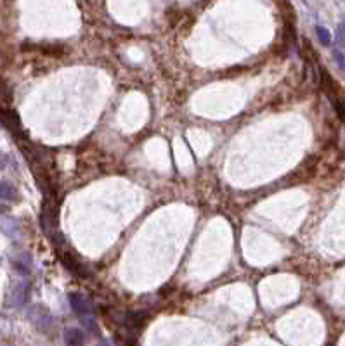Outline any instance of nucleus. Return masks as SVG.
Here are the masks:
<instances>
[{"mask_svg": "<svg viewBox=\"0 0 345 346\" xmlns=\"http://www.w3.org/2000/svg\"><path fill=\"white\" fill-rule=\"evenodd\" d=\"M316 33H318L319 42H321L323 45H330V43H332V35H330V31L326 30V28L318 26V28H316Z\"/></svg>", "mask_w": 345, "mask_h": 346, "instance_id": "nucleus-7", "label": "nucleus"}, {"mask_svg": "<svg viewBox=\"0 0 345 346\" xmlns=\"http://www.w3.org/2000/svg\"><path fill=\"white\" fill-rule=\"evenodd\" d=\"M17 198H19V194L12 184H9V182L0 184V201H17Z\"/></svg>", "mask_w": 345, "mask_h": 346, "instance_id": "nucleus-5", "label": "nucleus"}, {"mask_svg": "<svg viewBox=\"0 0 345 346\" xmlns=\"http://www.w3.org/2000/svg\"><path fill=\"white\" fill-rule=\"evenodd\" d=\"M335 57H337V63H339L340 66L345 69V57H344V54H340L339 50H335Z\"/></svg>", "mask_w": 345, "mask_h": 346, "instance_id": "nucleus-9", "label": "nucleus"}, {"mask_svg": "<svg viewBox=\"0 0 345 346\" xmlns=\"http://www.w3.org/2000/svg\"><path fill=\"white\" fill-rule=\"evenodd\" d=\"M64 343L68 346H83V343H85V336H83V333L80 329H77V327H71V329H68L66 333H64Z\"/></svg>", "mask_w": 345, "mask_h": 346, "instance_id": "nucleus-3", "label": "nucleus"}, {"mask_svg": "<svg viewBox=\"0 0 345 346\" xmlns=\"http://www.w3.org/2000/svg\"><path fill=\"white\" fill-rule=\"evenodd\" d=\"M339 42L342 43V45H345V23L340 24V28H339Z\"/></svg>", "mask_w": 345, "mask_h": 346, "instance_id": "nucleus-8", "label": "nucleus"}, {"mask_svg": "<svg viewBox=\"0 0 345 346\" xmlns=\"http://www.w3.org/2000/svg\"><path fill=\"white\" fill-rule=\"evenodd\" d=\"M33 320H35V326L42 331L49 329V327L52 326V317H50V313L42 310V308H37V310L33 312Z\"/></svg>", "mask_w": 345, "mask_h": 346, "instance_id": "nucleus-4", "label": "nucleus"}, {"mask_svg": "<svg viewBox=\"0 0 345 346\" xmlns=\"http://www.w3.org/2000/svg\"><path fill=\"white\" fill-rule=\"evenodd\" d=\"M26 293H28V286H26V284H19V286H17L16 289H14V293L10 294V296L14 298L12 303H14V305L24 303V300H26Z\"/></svg>", "mask_w": 345, "mask_h": 346, "instance_id": "nucleus-6", "label": "nucleus"}, {"mask_svg": "<svg viewBox=\"0 0 345 346\" xmlns=\"http://www.w3.org/2000/svg\"><path fill=\"white\" fill-rule=\"evenodd\" d=\"M0 119H2V123L10 130V132H17V133L21 132L19 119H17V116L14 115L12 111H5V109H0Z\"/></svg>", "mask_w": 345, "mask_h": 346, "instance_id": "nucleus-2", "label": "nucleus"}, {"mask_svg": "<svg viewBox=\"0 0 345 346\" xmlns=\"http://www.w3.org/2000/svg\"><path fill=\"white\" fill-rule=\"evenodd\" d=\"M70 303H71V308H73V310L77 312V315L80 317H87L92 313V305H90V301L87 300L83 294H80V293L70 294Z\"/></svg>", "mask_w": 345, "mask_h": 346, "instance_id": "nucleus-1", "label": "nucleus"}]
</instances>
